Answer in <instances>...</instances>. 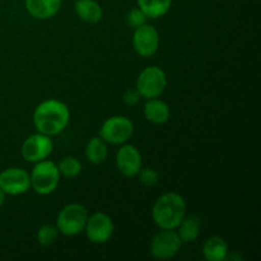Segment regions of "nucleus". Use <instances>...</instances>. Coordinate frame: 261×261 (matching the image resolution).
<instances>
[{
	"label": "nucleus",
	"mask_w": 261,
	"mask_h": 261,
	"mask_svg": "<svg viewBox=\"0 0 261 261\" xmlns=\"http://www.w3.org/2000/svg\"><path fill=\"white\" fill-rule=\"evenodd\" d=\"M33 125L38 133L54 137L65 130L70 121V110L59 99H46L33 112Z\"/></svg>",
	"instance_id": "f257e3e1"
},
{
	"label": "nucleus",
	"mask_w": 261,
	"mask_h": 261,
	"mask_svg": "<svg viewBox=\"0 0 261 261\" xmlns=\"http://www.w3.org/2000/svg\"><path fill=\"white\" fill-rule=\"evenodd\" d=\"M186 216V201L177 193H166L155 200L152 218L161 229H176Z\"/></svg>",
	"instance_id": "f03ea898"
},
{
	"label": "nucleus",
	"mask_w": 261,
	"mask_h": 261,
	"mask_svg": "<svg viewBox=\"0 0 261 261\" xmlns=\"http://www.w3.org/2000/svg\"><path fill=\"white\" fill-rule=\"evenodd\" d=\"M31 188L38 195H50L58 189L60 182V172L58 165L53 161L43 160L35 163L32 172L30 173Z\"/></svg>",
	"instance_id": "7ed1b4c3"
},
{
	"label": "nucleus",
	"mask_w": 261,
	"mask_h": 261,
	"mask_svg": "<svg viewBox=\"0 0 261 261\" xmlns=\"http://www.w3.org/2000/svg\"><path fill=\"white\" fill-rule=\"evenodd\" d=\"M88 211L86 206L78 203H71L64 206L56 218V228L59 233L73 237L84 231L88 221Z\"/></svg>",
	"instance_id": "20e7f679"
},
{
	"label": "nucleus",
	"mask_w": 261,
	"mask_h": 261,
	"mask_svg": "<svg viewBox=\"0 0 261 261\" xmlns=\"http://www.w3.org/2000/svg\"><path fill=\"white\" fill-rule=\"evenodd\" d=\"M134 134V124L132 120L122 115L111 116L102 124L98 137H101L107 144L121 145L129 142Z\"/></svg>",
	"instance_id": "39448f33"
},
{
	"label": "nucleus",
	"mask_w": 261,
	"mask_h": 261,
	"mask_svg": "<svg viewBox=\"0 0 261 261\" xmlns=\"http://www.w3.org/2000/svg\"><path fill=\"white\" fill-rule=\"evenodd\" d=\"M167 87V75L165 70L157 65H150L142 70L137 79V91L142 98H157Z\"/></svg>",
	"instance_id": "423d86ee"
},
{
	"label": "nucleus",
	"mask_w": 261,
	"mask_h": 261,
	"mask_svg": "<svg viewBox=\"0 0 261 261\" xmlns=\"http://www.w3.org/2000/svg\"><path fill=\"white\" fill-rule=\"evenodd\" d=\"M182 246V241L175 229H161L150 242V254L158 260L172 259Z\"/></svg>",
	"instance_id": "0eeeda50"
},
{
	"label": "nucleus",
	"mask_w": 261,
	"mask_h": 261,
	"mask_svg": "<svg viewBox=\"0 0 261 261\" xmlns=\"http://www.w3.org/2000/svg\"><path fill=\"white\" fill-rule=\"evenodd\" d=\"M54 150V142L51 137L42 134V133H36L30 135L27 139L23 142L20 147V154L23 160L30 163H37L40 161L47 160Z\"/></svg>",
	"instance_id": "6e6552de"
},
{
	"label": "nucleus",
	"mask_w": 261,
	"mask_h": 261,
	"mask_svg": "<svg viewBox=\"0 0 261 261\" xmlns=\"http://www.w3.org/2000/svg\"><path fill=\"white\" fill-rule=\"evenodd\" d=\"M115 224L112 222L111 217L102 212H97V213L92 214L88 217L86 227H84V232L86 236L92 244L102 245L110 241L114 234Z\"/></svg>",
	"instance_id": "1a4fd4ad"
},
{
	"label": "nucleus",
	"mask_w": 261,
	"mask_h": 261,
	"mask_svg": "<svg viewBox=\"0 0 261 261\" xmlns=\"http://www.w3.org/2000/svg\"><path fill=\"white\" fill-rule=\"evenodd\" d=\"M135 53L142 58H152L160 48V33L153 25L145 24L135 28L133 35Z\"/></svg>",
	"instance_id": "9d476101"
},
{
	"label": "nucleus",
	"mask_w": 261,
	"mask_h": 261,
	"mask_svg": "<svg viewBox=\"0 0 261 261\" xmlns=\"http://www.w3.org/2000/svg\"><path fill=\"white\" fill-rule=\"evenodd\" d=\"M0 189L7 195L15 196L31 189L30 173L19 167H9L0 172Z\"/></svg>",
	"instance_id": "9b49d317"
},
{
	"label": "nucleus",
	"mask_w": 261,
	"mask_h": 261,
	"mask_svg": "<svg viewBox=\"0 0 261 261\" xmlns=\"http://www.w3.org/2000/svg\"><path fill=\"white\" fill-rule=\"evenodd\" d=\"M116 167L125 177H135L142 168V154L132 144H121L116 153Z\"/></svg>",
	"instance_id": "f8f14e48"
},
{
	"label": "nucleus",
	"mask_w": 261,
	"mask_h": 261,
	"mask_svg": "<svg viewBox=\"0 0 261 261\" xmlns=\"http://www.w3.org/2000/svg\"><path fill=\"white\" fill-rule=\"evenodd\" d=\"M63 0H25V10L36 19H48L58 14Z\"/></svg>",
	"instance_id": "ddd939ff"
},
{
	"label": "nucleus",
	"mask_w": 261,
	"mask_h": 261,
	"mask_svg": "<svg viewBox=\"0 0 261 261\" xmlns=\"http://www.w3.org/2000/svg\"><path fill=\"white\" fill-rule=\"evenodd\" d=\"M143 112H144L145 119L155 125L166 124L171 116L170 106L165 101L158 98V97L157 98L147 99Z\"/></svg>",
	"instance_id": "4468645a"
},
{
	"label": "nucleus",
	"mask_w": 261,
	"mask_h": 261,
	"mask_svg": "<svg viewBox=\"0 0 261 261\" xmlns=\"http://www.w3.org/2000/svg\"><path fill=\"white\" fill-rule=\"evenodd\" d=\"M74 9L83 22L91 24L98 23L103 17V9L96 0H76Z\"/></svg>",
	"instance_id": "2eb2a0df"
},
{
	"label": "nucleus",
	"mask_w": 261,
	"mask_h": 261,
	"mask_svg": "<svg viewBox=\"0 0 261 261\" xmlns=\"http://www.w3.org/2000/svg\"><path fill=\"white\" fill-rule=\"evenodd\" d=\"M204 259L208 261H223L228 257V244L219 236H213L203 245Z\"/></svg>",
	"instance_id": "dca6fc26"
},
{
	"label": "nucleus",
	"mask_w": 261,
	"mask_h": 261,
	"mask_svg": "<svg viewBox=\"0 0 261 261\" xmlns=\"http://www.w3.org/2000/svg\"><path fill=\"white\" fill-rule=\"evenodd\" d=\"M201 228V221L198 216H185L180 224L177 226V234L182 244H189V242H194L200 234Z\"/></svg>",
	"instance_id": "f3484780"
},
{
	"label": "nucleus",
	"mask_w": 261,
	"mask_h": 261,
	"mask_svg": "<svg viewBox=\"0 0 261 261\" xmlns=\"http://www.w3.org/2000/svg\"><path fill=\"white\" fill-rule=\"evenodd\" d=\"M86 158L93 165H101L107 160L109 148L107 143L101 137H93L86 145Z\"/></svg>",
	"instance_id": "a211bd4d"
},
{
	"label": "nucleus",
	"mask_w": 261,
	"mask_h": 261,
	"mask_svg": "<svg viewBox=\"0 0 261 261\" xmlns=\"http://www.w3.org/2000/svg\"><path fill=\"white\" fill-rule=\"evenodd\" d=\"M138 8L150 19H157L170 12L172 0H137Z\"/></svg>",
	"instance_id": "6ab92c4d"
},
{
	"label": "nucleus",
	"mask_w": 261,
	"mask_h": 261,
	"mask_svg": "<svg viewBox=\"0 0 261 261\" xmlns=\"http://www.w3.org/2000/svg\"><path fill=\"white\" fill-rule=\"evenodd\" d=\"M58 168L60 176H64L66 178H74L81 175L82 163L78 158L73 157V155H68V157H64L58 163Z\"/></svg>",
	"instance_id": "aec40b11"
},
{
	"label": "nucleus",
	"mask_w": 261,
	"mask_h": 261,
	"mask_svg": "<svg viewBox=\"0 0 261 261\" xmlns=\"http://www.w3.org/2000/svg\"><path fill=\"white\" fill-rule=\"evenodd\" d=\"M59 231L56 228V226H51V224H45V226L40 227L37 231V241L41 246H51V245L55 244V241L58 240Z\"/></svg>",
	"instance_id": "412c9836"
},
{
	"label": "nucleus",
	"mask_w": 261,
	"mask_h": 261,
	"mask_svg": "<svg viewBox=\"0 0 261 261\" xmlns=\"http://www.w3.org/2000/svg\"><path fill=\"white\" fill-rule=\"evenodd\" d=\"M137 176L139 177L140 184H142L143 186H145V188H152V186H154L155 184L158 182V180H160V175H158L157 171L153 170V168L150 167H142Z\"/></svg>",
	"instance_id": "4be33fe9"
},
{
	"label": "nucleus",
	"mask_w": 261,
	"mask_h": 261,
	"mask_svg": "<svg viewBox=\"0 0 261 261\" xmlns=\"http://www.w3.org/2000/svg\"><path fill=\"white\" fill-rule=\"evenodd\" d=\"M148 17L139 9V8H133L132 10H129L126 15V20H127V24L130 25L132 28H138L140 25L145 24L147 23Z\"/></svg>",
	"instance_id": "5701e85b"
},
{
	"label": "nucleus",
	"mask_w": 261,
	"mask_h": 261,
	"mask_svg": "<svg viewBox=\"0 0 261 261\" xmlns=\"http://www.w3.org/2000/svg\"><path fill=\"white\" fill-rule=\"evenodd\" d=\"M140 98H142V96H140L139 92L137 91V88L127 89V91L124 93L122 101H124V103L126 105L127 107H133V106H137V105L139 103Z\"/></svg>",
	"instance_id": "b1692460"
},
{
	"label": "nucleus",
	"mask_w": 261,
	"mask_h": 261,
	"mask_svg": "<svg viewBox=\"0 0 261 261\" xmlns=\"http://www.w3.org/2000/svg\"><path fill=\"white\" fill-rule=\"evenodd\" d=\"M5 196H7V194L0 189V206H3V204L5 203Z\"/></svg>",
	"instance_id": "393cba45"
}]
</instances>
